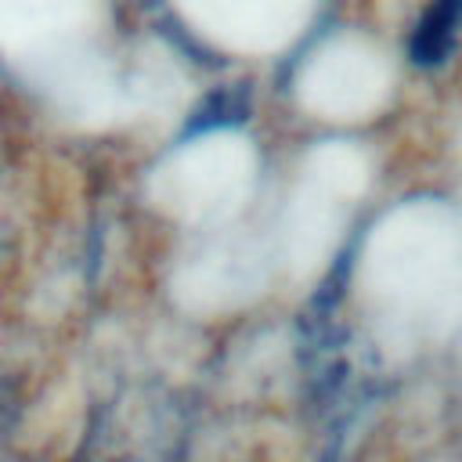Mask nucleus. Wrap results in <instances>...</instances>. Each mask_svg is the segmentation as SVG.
<instances>
[{"instance_id": "f257e3e1", "label": "nucleus", "mask_w": 462, "mask_h": 462, "mask_svg": "<svg viewBox=\"0 0 462 462\" xmlns=\"http://www.w3.org/2000/svg\"><path fill=\"white\" fill-rule=\"evenodd\" d=\"M462 36V0H430L408 36V58L419 69H437L451 58Z\"/></svg>"}, {"instance_id": "f03ea898", "label": "nucleus", "mask_w": 462, "mask_h": 462, "mask_svg": "<svg viewBox=\"0 0 462 462\" xmlns=\"http://www.w3.org/2000/svg\"><path fill=\"white\" fill-rule=\"evenodd\" d=\"M249 116V94L245 87H224V90H213L191 116L188 123V134H206V130H217V126H235Z\"/></svg>"}]
</instances>
